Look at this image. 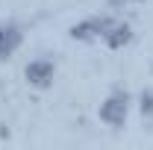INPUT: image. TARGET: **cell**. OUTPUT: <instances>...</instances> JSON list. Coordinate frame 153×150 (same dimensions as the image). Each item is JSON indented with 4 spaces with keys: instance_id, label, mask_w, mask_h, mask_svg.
Wrapping results in <instances>:
<instances>
[{
    "instance_id": "cell-3",
    "label": "cell",
    "mask_w": 153,
    "mask_h": 150,
    "mask_svg": "<svg viewBox=\"0 0 153 150\" xmlns=\"http://www.w3.org/2000/svg\"><path fill=\"white\" fill-rule=\"evenodd\" d=\"M115 21L109 18H88V21H79L71 27V38H79V41H91L97 36H106V30L112 27Z\"/></svg>"
},
{
    "instance_id": "cell-1",
    "label": "cell",
    "mask_w": 153,
    "mask_h": 150,
    "mask_svg": "<svg viewBox=\"0 0 153 150\" xmlns=\"http://www.w3.org/2000/svg\"><path fill=\"white\" fill-rule=\"evenodd\" d=\"M97 115H100V121H103L106 127L121 130L124 121H127V115H130V94L127 91H112L103 103H100Z\"/></svg>"
},
{
    "instance_id": "cell-4",
    "label": "cell",
    "mask_w": 153,
    "mask_h": 150,
    "mask_svg": "<svg viewBox=\"0 0 153 150\" xmlns=\"http://www.w3.org/2000/svg\"><path fill=\"white\" fill-rule=\"evenodd\" d=\"M21 41H24V36L15 24H0V59H9L21 47Z\"/></svg>"
},
{
    "instance_id": "cell-6",
    "label": "cell",
    "mask_w": 153,
    "mask_h": 150,
    "mask_svg": "<svg viewBox=\"0 0 153 150\" xmlns=\"http://www.w3.org/2000/svg\"><path fill=\"white\" fill-rule=\"evenodd\" d=\"M141 115L153 121V91H141Z\"/></svg>"
},
{
    "instance_id": "cell-5",
    "label": "cell",
    "mask_w": 153,
    "mask_h": 150,
    "mask_svg": "<svg viewBox=\"0 0 153 150\" xmlns=\"http://www.w3.org/2000/svg\"><path fill=\"white\" fill-rule=\"evenodd\" d=\"M106 44L109 47H124V44H130V38H133V30H130V24H112L109 30H106Z\"/></svg>"
},
{
    "instance_id": "cell-2",
    "label": "cell",
    "mask_w": 153,
    "mask_h": 150,
    "mask_svg": "<svg viewBox=\"0 0 153 150\" xmlns=\"http://www.w3.org/2000/svg\"><path fill=\"white\" fill-rule=\"evenodd\" d=\"M24 76H27L30 85L47 88V85L53 82V76H56V65H53L50 59H33V62L24 68Z\"/></svg>"
}]
</instances>
